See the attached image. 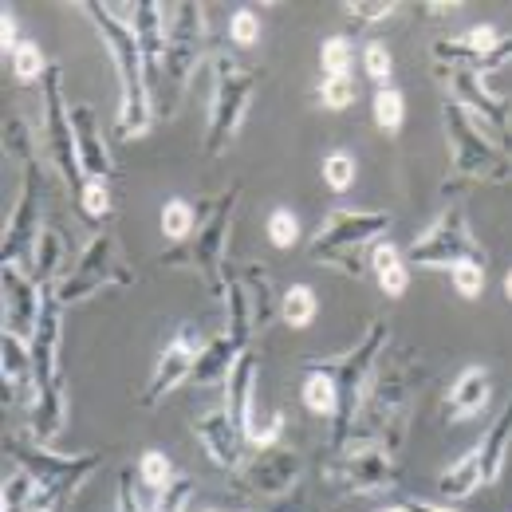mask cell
Returning <instances> with one entry per match:
<instances>
[{"mask_svg": "<svg viewBox=\"0 0 512 512\" xmlns=\"http://www.w3.org/2000/svg\"><path fill=\"white\" fill-rule=\"evenodd\" d=\"M501 44V32L493 24L469 28L453 40H434V64L442 71H477V64Z\"/></svg>", "mask_w": 512, "mask_h": 512, "instance_id": "cell-22", "label": "cell"}, {"mask_svg": "<svg viewBox=\"0 0 512 512\" xmlns=\"http://www.w3.org/2000/svg\"><path fill=\"white\" fill-rule=\"evenodd\" d=\"M0 284H4V331L32 339L40 323V308H44V288L20 264H4Z\"/></svg>", "mask_w": 512, "mask_h": 512, "instance_id": "cell-19", "label": "cell"}, {"mask_svg": "<svg viewBox=\"0 0 512 512\" xmlns=\"http://www.w3.org/2000/svg\"><path fill=\"white\" fill-rule=\"evenodd\" d=\"M256 371H260L256 355L253 351H245V355L237 359V367L229 371V379H225V406H229L233 422L245 430V438H249V430H253V422H256V414H253Z\"/></svg>", "mask_w": 512, "mask_h": 512, "instance_id": "cell-25", "label": "cell"}, {"mask_svg": "<svg viewBox=\"0 0 512 512\" xmlns=\"http://www.w3.org/2000/svg\"><path fill=\"white\" fill-rule=\"evenodd\" d=\"M130 284H134V272H130L123 253H119V241L111 233H95L87 241V249L79 253L75 268H67L64 276H60L56 296L67 308V304L91 300L103 288H130Z\"/></svg>", "mask_w": 512, "mask_h": 512, "instance_id": "cell-12", "label": "cell"}, {"mask_svg": "<svg viewBox=\"0 0 512 512\" xmlns=\"http://www.w3.org/2000/svg\"><path fill=\"white\" fill-rule=\"evenodd\" d=\"M8 60H12V71H16V79H20V83H36V79L44 83V75H48V64H44V52H40V44L24 40V44H20V48H16Z\"/></svg>", "mask_w": 512, "mask_h": 512, "instance_id": "cell-42", "label": "cell"}, {"mask_svg": "<svg viewBox=\"0 0 512 512\" xmlns=\"http://www.w3.org/2000/svg\"><path fill=\"white\" fill-rule=\"evenodd\" d=\"M386 343H390V327H386V320H375L351 351H343L335 359H308V363L323 367L335 379V390H339V410L331 418V449L335 453L347 449V442H351V426H355L359 402H363V394L371 386L379 359L386 355Z\"/></svg>", "mask_w": 512, "mask_h": 512, "instance_id": "cell-4", "label": "cell"}, {"mask_svg": "<svg viewBox=\"0 0 512 512\" xmlns=\"http://www.w3.org/2000/svg\"><path fill=\"white\" fill-rule=\"evenodd\" d=\"M115 512H142L138 497H134V469L119 473V493H115Z\"/></svg>", "mask_w": 512, "mask_h": 512, "instance_id": "cell-51", "label": "cell"}, {"mask_svg": "<svg viewBox=\"0 0 512 512\" xmlns=\"http://www.w3.org/2000/svg\"><path fill=\"white\" fill-rule=\"evenodd\" d=\"M0 371H4V386H12V390L32 386V347H28V339H20L12 331L0 335Z\"/></svg>", "mask_w": 512, "mask_h": 512, "instance_id": "cell-30", "label": "cell"}, {"mask_svg": "<svg viewBox=\"0 0 512 512\" xmlns=\"http://www.w3.org/2000/svg\"><path fill=\"white\" fill-rule=\"evenodd\" d=\"M253 95H256V71L233 60V56H213V103H209V123H205V158H221L237 130L245 123L249 107H253Z\"/></svg>", "mask_w": 512, "mask_h": 512, "instance_id": "cell-11", "label": "cell"}, {"mask_svg": "<svg viewBox=\"0 0 512 512\" xmlns=\"http://www.w3.org/2000/svg\"><path fill=\"white\" fill-rule=\"evenodd\" d=\"M363 71H367V75H371L379 87H390V71H394V60H390L386 44L371 40V44L363 48Z\"/></svg>", "mask_w": 512, "mask_h": 512, "instance_id": "cell-49", "label": "cell"}, {"mask_svg": "<svg viewBox=\"0 0 512 512\" xmlns=\"http://www.w3.org/2000/svg\"><path fill=\"white\" fill-rule=\"evenodd\" d=\"M343 12H347L351 20H359V24H383V20H390V16L398 12V4H383V0H351V4H343Z\"/></svg>", "mask_w": 512, "mask_h": 512, "instance_id": "cell-50", "label": "cell"}, {"mask_svg": "<svg viewBox=\"0 0 512 512\" xmlns=\"http://www.w3.org/2000/svg\"><path fill=\"white\" fill-rule=\"evenodd\" d=\"M351 64H355V48H351L347 36H331V40H323V48H320L323 75H351Z\"/></svg>", "mask_w": 512, "mask_h": 512, "instance_id": "cell-43", "label": "cell"}, {"mask_svg": "<svg viewBox=\"0 0 512 512\" xmlns=\"http://www.w3.org/2000/svg\"><path fill=\"white\" fill-rule=\"evenodd\" d=\"M83 16L95 24L103 48L111 52L115 71H119V119H115V134L119 138H142L150 119H154V99H150V79H146V60L134 36V24L119 12L123 4H79Z\"/></svg>", "mask_w": 512, "mask_h": 512, "instance_id": "cell-2", "label": "cell"}, {"mask_svg": "<svg viewBox=\"0 0 512 512\" xmlns=\"http://www.w3.org/2000/svg\"><path fill=\"white\" fill-rule=\"evenodd\" d=\"M316 312H320V300H316V292H312L308 284H292V288L280 296V316H284L288 327H296V331L312 327Z\"/></svg>", "mask_w": 512, "mask_h": 512, "instance_id": "cell-35", "label": "cell"}, {"mask_svg": "<svg viewBox=\"0 0 512 512\" xmlns=\"http://www.w3.org/2000/svg\"><path fill=\"white\" fill-rule=\"evenodd\" d=\"M32 493H36V481L20 469L16 477L4 481V493H0V512H28L32 509Z\"/></svg>", "mask_w": 512, "mask_h": 512, "instance_id": "cell-45", "label": "cell"}, {"mask_svg": "<svg viewBox=\"0 0 512 512\" xmlns=\"http://www.w3.org/2000/svg\"><path fill=\"white\" fill-rule=\"evenodd\" d=\"M367 268L375 272L379 288H383L390 300H398V296L410 288V264L402 260V253H398V245H394V241H375Z\"/></svg>", "mask_w": 512, "mask_h": 512, "instance_id": "cell-29", "label": "cell"}, {"mask_svg": "<svg viewBox=\"0 0 512 512\" xmlns=\"http://www.w3.org/2000/svg\"><path fill=\"white\" fill-rule=\"evenodd\" d=\"M197 209H193L186 197H170L166 205H162V233L174 241V245H186L193 237V229H197Z\"/></svg>", "mask_w": 512, "mask_h": 512, "instance_id": "cell-36", "label": "cell"}, {"mask_svg": "<svg viewBox=\"0 0 512 512\" xmlns=\"http://www.w3.org/2000/svg\"><path fill=\"white\" fill-rule=\"evenodd\" d=\"M481 485H485V477H481V446L461 453L449 469H442V477H438V493H442L446 501H465V497H473Z\"/></svg>", "mask_w": 512, "mask_h": 512, "instance_id": "cell-28", "label": "cell"}, {"mask_svg": "<svg viewBox=\"0 0 512 512\" xmlns=\"http://www.w3.org/2000/svg\"><path fill=\"white\" fill-rule=\"evenodd\" d=\"M256 323H253V304H249V292L241 280L229 276V288H225V335L237 339L241 347H249Z\"/></svg>", "mask_w": 512, "mask_h": 512, "instance_id": "cell-31", "label": "cell"}, {"mask_svg": "<svg viewBox=\"0 0 512 512\" xmlns=\"http://www.w3.org/2000/svg\"><path fill=\"white\" fill-rule=\"evenodd\" d=\"M505 296H509V304H512V268L505 272Z\"/></svg>", "mask_w": 512, "mask_h": 512, "instance_id": "cell-55", "label": "cell"}, {"mask_svg": "<svg viewBox=\"0 0 512 512\" xmlns=\"http://www.w3.org/2000/svg\"><path fill=\"white\" fill-rule=\"evenodd\" d=\"M44 154L56 166V174L71 186V197H79V190H83V170H79V154H75L71 103H64L60 67H48V75H44Z\"/></svg>", "mask_w": 512, "mask_h": 512, "instance_id": "cell-14", "label": "cell"}, {"mask_svg": "<svg viewBox=\"0 0 512 512\" xmlns=\"http://www.w3.org/2000/svg\"><path fill=\"white\" fill-rule=\"evenodd\" d=\"M300 469H304L300 453L276 442V446L256 449L253 457L241 461V469H233V489L253 497V501L272 505V501L292 493V485L300 481Z\"/></svg>", "mask_w": 512, "mask_h": 512, "instance_id": "cell-15", "label": "cell"}, {"mask_svg": "<svg viewBox=\"0 0 512 512\" xmlns=\"http://www.w3.org/2000/svg\"><path fill=\"white\" fill-rule=\"evenodd\" d=\"M410 264L418 268H457V264H485L489 256L477 245V237L469 233V221H465V209L461 205H449L446 213L410 245L406 253Z\"/></svg>", "mask_w": 512, "mask_h": 512, "instance_id": "cell-13", "label": "cell"}, {"mask_svg": "<svg viewBox=\"0 0 512 512\" xmlns=\"http://www.w3.org/2000/svg\"><path fill=\"white\" fill-rule=\"evenodd\" d=\"M20 44H24V40L16 36V12L4 8V12H0V48H4V56H12Z\"/></svg>", "mask_w": 512, "mask_h": 512, "instance_id": "cell-52", "label": "cell"}, {"mask_svg": "<svg viewBox=\"0 0 512 512\" xmlns=\"http://www.w3.org/2000/svg\"><path fill=\"white\" fill-rule=\"evenodd\" d=\"M138 481L146 485V489H154V493H162L170 481H174V461L162 453V449H146L142 457H138Z\"/></svg>", "mask_w": 512, "mask_h": 512, "instance_id": "cell-39", "label": "cell"}, {"mask_svg": "<svg viewBox=\"0 0 512 512\" xmlns=\"http://www.w3.org/2000/svg\"><path fill=\"white\" fill-rule=\"evenodd\" d=\"M4 150L20 162V197L4 225V264H20L24 256L36 253V241L44 233V225H40V158H36V142L24 127V119L4 123Z\"/></svg>", "mask_w": 512, "mask_h": 512, "instance_id": "cell-8", "label": "cell"}, {"mask_svg": "<svg viewBox=\"0 0 512 512\" xmlns=\"http://www.w3.org/2000/svg\"><path fill=\"white\" fill-rule=\"evenodd\" d=\"M229 40L237 48H253L256 40H260V16H256L253 8H237L229 16Z\"/></svg>", "mask_w": 512, "mask_h": 512, "instance_id": "cell-48", "label": "cell"}, {"mask_svg": "<svg viewBox=\"0 0 512 512\" xmlns=\"http://www.w3.org/2000/svg\"><path fill=\"white\" fill-rule=\"evenodd\" d=\"M383 512H453V509H438V505H426V501H402V505H390Z\"/></svg>", "mask_w": 512, "mask_h": 512, "instance_id": "cell-53", "label": "cell"}, {"mask_svg": "<svg viewBox=\"0 0 512 512\" xmlns=\"http://www.w3.org/2000/svg\"><path fill=\"white\" fill-rule=\"evenodd\" d=\"M449 276H453V288L461 292V300H481L485 296V264H457Z\"/></svg>", "mask_w": 512, "mask_h": 512, "instance_id": "cell-47", "label": "cell"}, {"mask_svg": "<svg viewBox=\"0 0 512 512\" xmlns=\"http://www.w3.org/2000/svg\"><path fill=\"white\" fill-rule=\"evenodd\" d=\"M371 111H375V127L383 134H398L402 123H406V99H402L398 87H379Z\"/></svg>", "mask_w": 512, "mask_h": 512, "instance_id": "cell-37", "label": "cell"}, {"mask_svg": "<svg viewBox=\"0 0 512 512\" xmlns=\"http://www.w3.org/2000/svg\"><path fill=\"white\" fill-rule=\"evenodd\" d=\"M418 383H422V363L414 359V351H402L390 363L383 355L375 375H371L363 402H359V414H355L347 446H375L394 457L406 442V430H410Z\"/></svg>", "mask_w": 512, "mask_h": 512, "instance_id": "cell-1", "label": "cell"}, {"mask_svg": "<svg viewBox=\"0 0 512 512\" xmlns=\"http://www.w3.org/2000/svg\"><path fill=\"white\" fill-rule=\"evenodd\" d=\"M501 146H505V154H509V158H512V130H509V134H505V138H501Z\"/></svg>", "mask_w": 512, "mask_h": 512, "instance_id": "cell-56", "label": "cell"}, {"mask_svg": "<svg viewBox=\"0 0 512 512\" xmlns=\"http://www.w3.org/2000/svg\"><path fill=\"white\" fill-rule=\"evenodd\" d=\"M355 174H359L355 154H347V150H331V154L323 158V182H327V190L331 193L351 190V186H355Z\"/></svg>", "mask_w": 512, "mask_h": 512, "instance_id": "cell-40", "label": "cell"}, {"mask_svg": "<svg viewBox=\"0 0 512 512\" xmlns=\"http://www.w3.org/2000/svg\"><path fill=\"white\" fill-rule=\"evenodd\" d=\"M316 95H320V103L327 111H347L355 103V95H359L355 75H323Z\"/></svg>", "mask_w": 512, "mask_h": 512, "instance_id": "cell-41", "label": "cell"}, {"mask_svg": "<svg viewBox=\"0 0 512 512\" xmlns=\"http://www.w3.org/2000/svg\"><path fill=\"white\" fill-rule=\"evenodd\" d=\"M60 339H64V304L56 296V284L44 288V308H40V323L28 339L32 347V438L40 446L56 442L67 426V386L64 367H60Z\"/></svg>", "mask_w": 512, "mask_h": 512, "instance_id": "cell-3", "label": "cell"}, {"mask_svg": "<svg viewBox=\"0 0 512 512\" xmlns=\"http://www.w3.org/2000/svg\"><path fill=\"white\" fill-rule=\"evenodd\" d=\"M241 284H245V292H249V304H253V323L256 327H264L268 316H272V276H268V268L264 264H245L241 268V276H237Z\"/></svg>", "mask_w": 512, "mask_h": 512, "instance_id": "cell-34", "label": "cell"}, {"mask_svg": "<svg viewBox=\"0 0 512 512\" xmlns=\"http://www.w3.org/2000/svg\"><path fill=\"white\" fill-rule=\"evenodd\" d=\"M190 501H193V477H174V481L158 493L154 512H186Z\"/></svg>", "mask_w": 512, "mask_h": 512, "instance_id": "cell-46", "label": "cell"}, {"mask_svg": "<svg viewBox=\"0 0 512 512\" xmlns=\"http://www.w3.org/2000/svg\"><path fill=\"white\" fill-rule=\"evenodd\" d=\"M268 241H272L276 249H292V245L300 241V217H296L292 209L276 205V209L268 213Z\"/></svg>", "mask_w": 512, "mask_h": 512, "instance_id": "cell-44", "label": "cell"}, {"mask_svg": "<svg viewBox=\"0 0 512 512\" xmlns=\"http://www.w3.org/2000/svg\"><path fill=\"white\" fill-rule=\"evenodd\" d=\"M442 123H446L453 174L461 182H493V186L512 182V158L505 154V146H497L461 103L449 99L442 107Z\"/></svg>", "mask_w": 512, "mask_h": 512, "instance_id": "cell-10", "label": "cell"}, {"mask_svg": "<svg viewBox=\"0 0 512 512\" xmlns=\"http://www.w3.org/2000/svg\"><path fill=\"white\" fill-rule=\"evenodd\" d=\"M201 351H205V335L197 331V323H182L178 335L162 347V355H158V363L150 371V383L138 394V402L142 406H158L170 390H178L186 379H193V367H197Z\"/></svg>", "mask_w": 512, "mask_h": 512, "instance_id": "cell-17", "label": "cell"}, {"mask_svg": "<svg viewBox=\"0 0 512 512\" xmlns=\"http://www.w3.org/2000/svg\"><path fill=\"white\" fill-rule=\"evenodd\" d=\"M75 201H79V213H83L87 221H95V225H103V221L111 217V209H115V201H111V186H107L103 178H87Z\"/></svg>", "mask_w": 512, "mask_h": 512, "instance_id": "cell-38", "label": "cell"}, {"mask_svg": "<svg viewBox=\"0 0 512 512\" xmlns=\"http://www.w3.org/2000/svg\"><path fill=\"white\" fill-rule=\"evenodd\" d=\"M449 87H453V103H461L481 127H489L497 138H505L512 130V103L501 99V95H493L481 75H473V71H449Z\"/></svg>", "mask_w": 512, "mask_h": 512, "instance_id": "cell-20", "label": "cell"}, {"mask_svg": "<svg viewBox=\"0 0 512 512\" xmlns=\"http://www.w3.org/2000/svg\"><path fill=\"white\" fill-rule=\"evenodd\" d=\"M477 446H481V477H485V485H497L512 449V398L505 402V410L497 414V422L489 426V434Z\"/></svg>", "mask_w": 512, "mask_h": 512, "instance_id": "cell-27", "label": "cell"}, {"mask_svg": "<svg viewBox=\"0 0 512 512\" xmlns=\"http://www.w3.org/2000/svg\"><path fill=\"white\" fill-rule=\"evenodd\" d=\"M245 351H249V347H241L237 339H229V335L221 331V335H217V339H209V343H205V351L197 355L193 383H197V386L225 383V379H229V371L237 367V359H241Z\"/></svg>", "mask_w": 512, "mask_h": 512, "instance_id": "cell-26", "label": "cell"}, {"mask_svg": "<svg viewBox=\"0 0 512 512\" xmlns=\"http://www.w3.org/2000/svg\"><path fill=\"white\" fill-rule=\"evenodd\" d=\"M323 477L347 493H386V489H394L398 469H394V457L383 449L347 446L323 465Z\"/></svg>", "mask_w": 512, "mask_h": 512, "instance_id": "cell-16", "label": "cell"}, {"mask_svg": "<svg viewBox=\"0 0 512 512\" xmlns=\"http://www.w3.org/2000/svg\"><path fill=\"white\" fill-rule=\"evenodd\" d=\"M489 394H493V379H489V371L485 367H465L453 386H449L446 394V414L449 422H469V418H477L485 406H489Z\"/></svg>", "mask_w": 512, "mask_h": 512, "instance_id": "cell-24", "label": "cell"}, {"mask_svg": "<svg viewBox=\"0 0 512 512\" xmlns=\"http://www.w3.org/2000/svg\"><path fill=\"white\" fill-rule=\"evenodd\" d=\"M390 225H394V217L386 209H331L308 245V256L323 268H335V272L359 280L367 272V264L359 260V249L371 241H383Z\"/></svg>", "mask_w": 512, "mask_h": 512, "instance_id": "cell-9", "label": "cell"}, {"mask_svg": "<svg viewBox=\"0 0 512 512\" xmlns=\"http://www.w3.org/2000/svg\"><path fill=\"white\" fill-rule=\"evenodd\" d=\"M205 56V12L201 4L182 0L174 4L170 20H166V60H162V79L154 87V115L158 119H174L178 103L186 99L193 71Z\"/></svg>", "mask_w": 512, "mask_h": 512, "instance_id": "cell-7", "label": "cell"}, {"mask_svg": "<svg viewBox=\"0 0 512 512\" xmlns=\"http://www.w3.org/2000/svg\"><path fill=\"white\" fill-rule=\"evenodd\" d=\"M130 24H134V36H138V48H142V60H146L150 95H154V87L162 79V60H166V12L154 0H138Z\"/></svg>", "mask_w": 512, "mask_h": 512, "instance_id": "cell-23", "label": "cell"}, {"mask_svg": "<svg viewBox=\"0 0 512 512\" xmlns=\"http://www.w3.org/2000/svg\"><path fill=\"white\" fill-rule=\"evenodd\" d=\"M60 268H64V237L56 229H44L36 241V253H32V280L40 288H52V284H60Z\"/></svg>", "mask_w": 512, "mask_h": 512, "instance_id": "cell-33", "label": "cell"}, {"mask_svg": "<svg viewBox=\"0 0 512 512\" xmlns=\"http://www.w3.org/2000/svg\"><path fill=\"white\" fill-rule=\"evenodd\" d=\"M453 8H461V4H422V12H426V16H449Z\"/></svg>", "mask_w": 512, "mask_h": 512, "instance_id": "cell-54", "label": "cell"}, {"mask_svg": "<svg viewBox=\"0 0 512 512\" xmlns=\"http://www.w3.org/2000/svg\"><path fill=\"white\" fill-rule=\"evenodd\" d=\"M8 453L36 481L28 512H67L71 497L83 489V481L103 465V453H56L48 446L24 442V438H12Z\"/></svg>", "mask_w": 512, "mask_h": 512, "instance_id": "cell-5", "label": "cell"}, {"mask_svg": "<svg viewBox=\"0 0 512 512\" xmlns=\"http://www.w3.org/2000/svg\"><path fill=\"white\" fill-rule=\"evenodd\" d=\"M193 434H197V442L205 446L213 465H221V469H229V473L241 469L249 438H245V430L233 422V414H229L225 402L213 406V410H201V414L193 418Z\"/></svg>", "mask_w": 512, "mask_h": 512, "instance_id": "cell-18", "label": "cell"}, {"mask_svg": "<svg viewBox=\"0 0 512 512\" xmlns=\"http://www.w3.org/2000/svg\"><path fill=\"white\" fill-rule=\"evenodd\" d=\"M237 197H241V182H233L225 193H217L205 209H201V221H197V233H193L186 245L170 249L162 256L166 268H190L205 280V288L213 296L225 300V288H229V268H225V245H229V229H233V209H237Z\"/></svg>", "mask_w": 512, "mask_h": 512, "instance_id": "cell-6", "label": "cell"}, {"mask_svg": "<svg viewBox=\"0 0 512 512\" xmlns=\"http://www.w3.org/2000/svg\"><path fill=\"white\" fill-rule=\"evenodd\" d=\"M71 130H75V154H79L83 182L87 178H103L107 182L115 174V162H111V146H107V138L99 130L91 103H71Z\"/></svg>", "mask_w": 512, "mask_h": 512, "instance_id": "cell-21", "label": "cell"}, {"mask_svg": "<svg viewBox=\"0 0 512 512\" xmlns=\"http://www.w3.org/2000/svg\"><path fill=\"white\" fill-rule=\"evenodd\" d=\"M201 512H217V509H201Z\"/></svg>", "mask_w": 512, "mask_h": 512, "instance_id": "cell-57", "label": "cell"}, {"mask_svg": "<svg viewBox=\"0 0 512 512\" xmlns=\"http://www.w3.org/2000/svg\"><path fill=\"white\" fill-rule=\"evenodd\" d=\"M300 398H304V406L312 410V414H320V418H335V410H339V390H335V379L316 367V363H304V386H300Z\"/></svg>", "mask_w": 512, "mask_h": 512, "instance_id": "cell-32", "label": "cell"}]
</instances>
